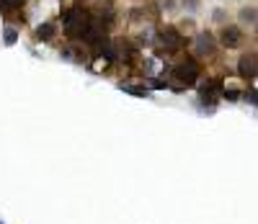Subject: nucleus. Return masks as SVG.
Listing matches in <instances>:
<instances>
[{"instance_id": "obj_17", "label": "nucleus", "mask_w": 258, "mask_h": 224, "mask_svg": "<svg viewBox=\"0 0 258 224\" xmlns=\"http://www.w3.org/2000/svg\"><path fill=\"white\" fill-rule=\"evenodd\" d=\"M183 3H186L188 11H197V8H199V0H183Z\"/></svg>"}, {"instance_id": "obj_14", "label": "nucleus", "mask_w": 258, "mask_h": 224, "mask_svg": "<svg viewBox=\"0 0 258 224\" xmlns=\"http://www.w3.org/2000/svg\"><path fill=\"white\" fill-rule=\"evenodd\" d=\"M245 101H250L253 106H258V91H253V88H250V91L245 93Z\"/></svg>"}, {"instance_id": "obj_16", "label": "nucleus", "mask_w": 258, "mask_h": 224, "mask_svg": "<svg viewBox=\"0 0 258 224\" xmlns=\"http://www.w3.org/2000/svg\"><path fill=\"white\" fill-rule=\"evenodd\" d=\"M225 98H227V101H238L240 93H238V91H225Z\"/></svg>"}, {"instance_id": "obj_12", "label": "nucleus", "mask_w": 258, "mask_h": 224, "mask_svg": "<svg viewBox=\"0 0 258 224\" xmlns=\"http://www.w3.org/2000/svg\"><path fill=\"white\" fill-rule=\"evenodd\" d=\"M212 21L214 24H227V11L225 8H214L212 11Z\"/></svg>"}, {"instance_id": "obj_4", "label": "nucleus", "mask_w": 258, "mask_h": 224, "mask_svg": "<svg viewBox=\"0 0 258 224\" xmlns=\"http://www.w3.org/2000/svg\"><path fill=\"white\" fill-rule=\"evenodd\" d=\"M238 75L243 80H253L258 78V54L255 52H248L238 59Z\"/></svg>"}, {"instance_id": "obj_9", "label": "nucleus", "mask_w": 258, "mask_h": 224, "mask_svg": "<svg viewBox=\"0 0 258 224\" xmlns=\"http://www.w3.org/2000/svg\"><path fill=\"white\" fill-rule=\"evenodd\" d=\"M36 36H39L41 41H49V39L54 36V24H52V21H47V24H41V26L36 29Z\"/></svg>"}, {"instance_id": "obj_11", "label": "nucleus", "mask_w": 258, "mask_h": 224, "mask_svg": "<svg viewBox=\"0 0 258 224\" xmlns=\"http://www.w3.org/2000/svg\"><path fill=\"white\" fill-rule=\"evenodd\" d=\"M124 93H132V96H147V91H145V85H119Z\"/></svg>"}, {"instance_id": "obj_10", "label": "nucleus", "mask_w": 258, "mask_h": 224, "mask_svg": "<svg viewBox=\"0 0 258 224\" xmlns=\"http://www.w3.org/2000/svg\"><path fill=\"white\" fill-rule=\"evenodd\" d=\"M3 41L8 44V47H13V44L18 41V31H16L13 26H6V29H3Z\"/></svg>"}, {"instance_id": "obj_18", "label": "nucleus", "mask_w": 258, "mask_h": 224, "mask_svg": "<svg viewBox=\"0 0 258 224\" xmlns=\"http://www.w3.org/2000/svg\"><path fill=\"white\" fill-rule=\"evenodd\" d=\"M255 24H258V21H255Z\"/></svg>"}, {"instance_id": "obj_13", "label": "nucleus", "mask_w": 258, "mask_h": 224, "mask_svg": "<svg viewBox=\"0 0 258 224\" xmlns=\"http://www.w3.org/2000/svg\"><path fill=\"white\" fill-rule=\"evenodd\" d=\"M24 6V0H0V11H16Z\"/></svg>"}, {"instance_id": "obj_6", "label": "nucleus", "mask_w": 258, "mask_h": 224, "mask_svg": "<svg viewBox=\"0 0 258 224\" xmlns=\"http://www.w3.org/2000/svg\"><path fill=\"white\" fill-rule=\"evenodd\" d=\"M194 52L199 57H212L214 54V36L209 31H199L197 39H194Z\"/></svg>"}, {"instance_id": "obj_8", "label": "nucleus", "mask_w": 258, "mask_h": 224, "mask_svg": "<svg viewBox=\"0 0 258 224\" xmlns=\"http://www.w3.org/2000/svg\"><path fill=\"white\" fill-rule=\"evenodd\" d=\"M199 93H202V101H204V103H214V83H212V80L202 83Z\"/></svg>"}, {"instance_id": "obj_3", "label": "nucleus", "mask_w": 258, "mask_h": 224, "mask_svg": "<svg viewBox=\"0 0 258 224\" xmlns=\"http://www.w3.org/2000/svg\"><path fill=\"white\" fill-rule=\"evenodd\" d=\"M158 41L165 47V52H178V49L183 47V36H181V31L173 29V26L160 29V31H158Z\"/></svg>"}, {"instance_id": "obj_7", "label": "nucleus", "mask_w": 258, "mask_h": 224, "mask_svg": "<svg viewBox=\"0 0 258 224\" xmlns=\"http://www.w3.org/2000/svg\"><path fill=\"white\" fill-rule=\"evenodd\" d=\"M238 18H240V24H255L258 21V8H253V6H243L240 8V13H238Z\"/></svg>"}, {"instance_id": "obj_1", "label": "nucleus", "mask_w": 258, "mask_h": 224, "mask_svg": "<svg viewBox=\"0 0 258 224\" xmlns=\"http://www.w3.org/2000/svg\"><path fill=\"white\" fill-rule=\"evenodd\" d=\"M93 26V18L85 13L83 8H70L64 13V34L73 39H85Z\"/></svg>"}, {"instance_id": "obj_15", "label": "nucleus", "mask_w": 258, "mask_h": 224, "mask_svg": "<svg viewBox=\"0 0 258 224\" xmlns=\"http://www.w3.org/2000/svg\"><path fill=\"white\" fill-rule=\"evenodd\" d=\"M163 11H176V0H160Z\"/></svg>"}, {"instance_id": "obj_5", "label": "nucleus", "mask_w": 258, "mask_h": 224, "mask_svg": "<svg viewBox=\"0 0 258 224\" xmlns=\"http://www.w3.org/2000/svg\"><path fill=\"white\" fill-rule=\"evenodd\" d=\"M240 41H243V31H240V26H230V24L222 26V31H220V44H222V47H227V49H238V47H240Z\"/></svg>"}, {"instance_id": "obj_2", "label": "nucleus", "mask_w": 258, "mask_h": 224, "mask_svg": "<svg viewBox=\"0 0 258 224\" xmlns=\"http://www.w3.org/2000/svg\"><path fill=\"white\" fill-rule=\"evenodd\" d=\"M173 75H176V80H178L181 85H194V83H197V78H199V64H197V59H191V57L181 59V62L173 67Z\"/></svg>"}]
</instances>
